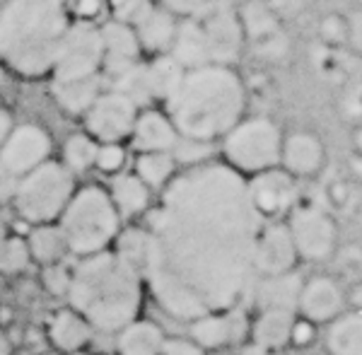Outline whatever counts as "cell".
<instances>
[{"label":"cell","mask_w":362,"mask_h":355,"mask_svg":"<svg viewBox=\"0 0 362 355\" xmlns=\"http://www.w3.org/2000/svg\"><path fill=\"white\" fill-rule=\"evenodd\" d=\"M261 225L247 179L225 162L174 174L145 230L143 281L157 305L181 322L235 310L256 273Z\"/></svg>","instance_id":"obj_1"},{"label":"cell","mask_w":362,"mask_h":355,"mask_svg":"<svg viewBox=\"0 0 362 355\" xmlns=\"http://www.w3.org/2000/svg\"><path fill=\"white\" fill-rule=\"evenodd\" d=\"M247 90L232 66L206 63L186 71L179 90L167 102V116L179 138L213 143L223 141L244 119Z\"/></svg>","instance_id":"obj_2"},{"label":"cell","mask_w":362,"mask_h":355,"mask_svg":"<svg viewBox=\"0 0 362 355\" xmlns=\"http://www.w3.org/2000/svg\"><path fill=\"white\" fill-rule=\"evenodd\" d=\"M68 298L92 329L121 331L140 312L143 278L116 252H99L70 271Z\"/></svg>","instance_id":"obj_3"},{"label":"cell","mask_w":362,"mask_h":355,"mask_svg":"<svg viewBox=\"0 0 362 355\" xmlns=\"http://www.w3.org/2000/svg\"><path fill=\"white\" fill-rule=\"evenodd\" d=\"M70 27L63 0H5L0 5V61L25 78L54 71Z\"/></svg>","instance_id":"obj_4"},{"label":"cell","mask_w":362,"mask_h":355,"mask_svg":"<svg viewBox=\"0 0 362 355\" xmlns=\"http://www.w3.org/2000/svg\"><path fill=\"white\" fill-rule=\"evenodd\" d=\"M58 228L68 244V252L85 256L107 252L119 237L121 215L112 203V196L99 186H85L75 191L66 211L58 218Z\"/></svg>","instance_id":"obj_5"},{"label":"cell","mask_w":362,"mask_h":355,"mask_svg":"<svg viewBox=\"0 0 362 355\" xmlns=\"http://www.w3.org/2000/svg\"><path fill=\"white\" fill-rule=\"evenodd\" d=\"M73 194V172H68L63 162L46 160L15 184L13 201L17 213L37 228V225H54V220L66 211Z\"/></svg>","instance_id":"obj_6"},{"label":"cell","mask_w":362,"mask_h":355,"mask_svg":"<svg viewBox=\"0 0 362 355\" xmlns=\"http://www.w3.org/2000/svg\"><path fill=\"white\" fill-rule=\"evenodd\" d=\"M283 131L268 116H244L223 136L225 165L244 179L280 167Z\"/></svg>","instance_id":"obj_7"},{"label":"cell","mask_w":362,"mask_h":355,"mask_svg":"<svg viewBox=\"0 0 362 355\" xmlns=\"http://www.w3.org/2000/svg\"><path fill=\"white\" fill-rule=\"evenodd\" d=\"M104 42L102 29L92 22H70L61 51L54 63V80H83L102 73Z\"/></svg>","instance_id":"obj_8"},{"label":"cell","mask_w":362,"mask_h":355,"mask_svg":"<svg viewBox=\"0 0 362 355\" xmlns=\"http://www.w3.org/2000/svg\"><path fill=\"white\" fill-rule=\"evenodd\" d=\"M295 242L297 256L305 261H326L338 247V225L326 208L314 203H297L285 220Z\"/></svg>","instance_id":"obj_9"},{"label":"cell","mask_w":362,"mask_h":355,"mask_svg":"<svg viewBox=\"0 0 362 355\" xmlns=\"http://www.w3.org/2000/svg\"><path fill=\"white\" fill-rule=\"evenodd\" d=\"M237 15L244 29V42L259 58L278 61L290 51V39L285 34L283 20L273 13L266 0H247L242 10H237Z\"/></svg>","instance_id":"obj_10"},{"label":"cell","mask_w":362,"mask_h":355,"mask_svg":"<svg viewBox=\"0 0 362 355\" xmlns=\"http://www.w3.org/2000/svg\"><path fill=\"white\" fill-rule=\"evenodd\" d=\"M138 112L140 109L121 92H102L85 114L87 136L97 143H121L133 133Z\"/></svg>","instance_id":"obj_11"},{"label":"cell","mask_w":362,"mask_h":355,"mask_svg":"<svg viewBox=\"0 0 362 355\" xmlns=\"http://www.w3.org/2000/svg\"><path fill=\"white\" fill-rule=\"evenodd\" d=\"M51 138L42 126L20 124L13 126L5 143L0 145V172L8 177H25L49 160Z\"/></svg>","instance_id":"obj_12"},{"label":"cell","mask_w":362,"mask_h":355,"mask_svg":"<svg viewBox=\"0 0 362 355\" xmlns=\"http://www.w3.org/2000/svg\"><path fill=\"white\" fill-rule=\"evenodd\" d=\"M196 17L201 20L203 37H206L208 61L218 66H232L244 49V29L237 10L225 8V5H218V8L206 5Z\"/></svg>","instance_id":"obj_13"},{"label":"cell","mask_w":362,"mask_h":355,"mask_svg":"<svg viewBox=\"0 0 362 355\" xmlns=\"http://www.w3.org/2000/svg\"><path fill=\"white\" fill-rule=\"evenodd\" d=\"M249 201L261 220H278L297 206V179L285 170H266L247 179Z\"/></svg>","instance_id":"obj_14"},{"label":"cell","mask_w":362,"mask_h":355,"mask_svg":"<svg viewBox=\"0 0 362 355\" xmlns=\"http://www.w3.org/2000/svg\"><path fill=\"white\" fill-rule=\"evenodd\" d=\"M297 261H300V256H297L288 225L283 220L261 225L254 249V271L261 273L264 278L285 276V273L295 271Z\"/></svg>","instance_id":"obj_15"},{"label":"cell","mask_w":362,"mask_h":355,"mask_svg":"<svg viewBox=\"0 0 362 355\" xmlns=\"http://www.w3.org/2000/svg\"><path fill=\"white\" fill-rule=\"evenodd\" d=\"M346 290L331 276H314L302 283L300 300H297V314L314 327L331 324L336 317L346 312Z\"/></svg>","instance_id":"obj_16"},{"label":"cell","mask_w":362,"mask_h":355,"mask_svg":"<svg viewBox=\"0 0 362 355\" xmlns=\"http://www.w3.org/2000/svg\"><path fill=\"white\" fill-rule=\"evenodd\" d=\"M326 165L324 141L314 131L297 128L283 136V150H280V170H285L293 179L317 177Z\"/></svg>","instance_id":"obj_17"},{"label":"cell","mask_w":362,"mask_h":355,"mask_svg":"<svg viewBox=\"0 0 362 355\" xmlns=\"http://www.w3.org/2000/svg\"><path fill=\"white\" fill-rule=\"evenodd\" d=\"M102 29V42H104V63L102 71L109 73L112 78H119L121 73L131 71L140 63V42L133 32L131 25L119 20H109Z\"/></svg>","instance_id":"obj_18"},{"label":"cell","mask_w":362,"mask_h":355,"mask_svg":"<svg viewBox=\"0 0 362 355\" xmlns=\"http://www.w3.org/2000/svg\"><path fill=\"white\" fill-rule=\"evenodd\" d=\"M131 141L138 153H172L179 141V133L167 114L143 109L138 112Z\"/></svg>","instance_id":"obj_19"},{"label":"cell","mask_w":362,"mask_h":355,"mask_svg":"<svg viewBox=\"0 0 362 355\" xmlns=\"http://www.w3.org/2000/svg\"><path fill=\"white\" fill-rule=\"evenodd\" d=\"M177 17L162 5H153L140 20L133 25L140 49L150 51V54H167L169 46L174 42V32H177Z\"/></svg>","instance_id":"obj_20"},{"label":"cell","mask_w":362,"mask_h":355,"mask_svg":"<svg viewBox=\"0 0 362 355\" xmlns=\"http://www.w3.org/2000/svg\"><path fill=\"white\" fill-rule=\"evenodd\" d=\"M167 54H172L186 71L206 66L208 61V46L206 37H203L201 20L194 17H181L177 22V32H174V42L169 46Z\"/></svg>","instance_id":"obj_21"},{"label":"cell","mask_w":362,"mask_h":355,"mask_svg":"<svg viewBox=\"0 0 362 355\" xmlns=\"http://www.w3.org/2000/svg\"><path fill=\"white\" fill-rule=\"evenodd\" d=\"M102 92V75L83 80H51V95H54L56 104L73 116H85Z\"/></svg>","instance_id":"obj_22"},{"label":"cell","mask_w":362,"mask_h":355,"mask_svg":"<svg viewBox=\"0 0 362 355\" xmlns=\"http://www.w3.org/2000/svg\"><path fill=\"white\" fill-rule=\"evenodd\" d=\"M297 312L290 310H261L251 324V343L264 346L268 351H280L290 343Z\"/></svg>","instance_id":"obj_23"},{"label":"cell","mask_w":362,"mask_h":355,"mask_svg":"<svg viewBox=\"0 0 362 355\" xmlns=\"http://www.w3.org/2000/svg\"><path fill=\"white\" fill-rule=\"evenodd\" d=\"M242 331V324L235 317V310L220 312V314H206V317L191 322V336L194 343L203 351L208 348H220L232 339H237V334Z\"/></svg>","instance_id":"obj_24"},{"label":"cell","mask_w":362,"mask_h":355,"mask_svg":"<svg viewBox=\"0 0 362 355\" xmlns=\"http://www.w3.org/2000/svg\"><path fill=\"white\" fill-rule=\"evenodd\" d=\"M302 278L297 273H285V276L264 278L256 290V302L261 310H290L297 312V300H300Z\"/></svg>","instance_id":"obj_25"},{"label":"cell","mask_w":362,"mask_h":355,"mask_svg":"<svg viewBox=\"0 0 362 355\" xmlns=\"http://www.w3.org/2000/svg\"><path fill=\"white\" fill-rule=\"evenodd\" d=\"M329 355H362V312L346 310L336 317L326 331Z\"/></svg>","instance_id":"obj_26"},{"label":"cell","mask_w":362,"mask_h":355,"mask_svg":"<svg viewBox=\"0 0 362 355\" xmlns=\"http://www.w3.org/2000/svg\"><path fill=\"white\" fill-rule=\"evenodd\" d=\"M145 71H148V83L150 92H153V100L169 102L174 97V92L179 90L181 80L186 75V68L174 58L172 54H157L150 58V63H145Z\"/></svg>","instance_id":"obj_27"},{"label":"cell","mask_w":362,"mask_h":355,"mask_svg":"<svg viewBox=\"0 0 362 355\" xmlns=\"http://www.w3.org/2000/svg\"><path fill=\"white\" fill-rule=\"evenodd\" d=\"M49 339L56 348L66 353H75L85 348L92 339V327L75 310H63L51 319Z\"/></svg>","instance_id":"obj_28"},{"label":"cell","mask_w":362,"mask_h":355,"mask_svg":"<svg viewBox=\"0 0 362 355\" xmlns=\"http://www.w3.org/2000/svg\"><path fill=\"white\" fill-rule=\"evenodd\" d=\"M112 203L116 206L119 215H126V218H133V215H140L148 208L150 203V189L145 186L136 174H116L112 179Z\"/></svg>","instance_id":"obj_29"},{"label":"cell","mask_w":362,"mask_h":355,"mask_svg":"<svg viewBox=\"0 0 362 355\" xmlns=\"http://www.w3.org/2000/svg\"><path fill=\"white\" fill-rule=\"evenodd\" d=\"M165 334L153 322H133L119 334L121 355H160Z\"/></svg>","instance_id":"obj_30"},{"label":"cell","mask_w":362,"mask_h":355,"mask_svg":"<svg viewBox=\"0 0 362 355\" xmlns=\"http://www.w3.org/2000/svg\"><path fill=\"white\" fill-rule=\"evenodd\" d=\"M29 254L44 266H56L68 254V244L63 240V232L58 225H37L29 232L27 240Z\"/></svg>","instance_id":"obj_31"},{"label":"cell","mask_w":362,"mask_h":355,"mask_svg":"<svg viewBox=\"0 0 362 355\" xmlns=\"http://www.w3.org/2000/svg\"><path fill=\"white\" fill-rule=\"evenodd\" d=\"M174 162L172 153H140L136 160V177L148 189H162L174 179Z\"/></svg>","instance_id":"obj_32"},{"label":"cell","mask_w":362,"mask_h":355,"mask_svg":"<svg viewBox=\"0 0 362 355\" xmlns=\"http://www.w3.org/2000/svg\"><path fill=\"white\" fill-rule=\"evenodd\" d=\"M99 143L87 133H75L63 145V165L68 172H87L95 167Z\"/></svg>","instance_id":"obj_33"},{"label":"cell","mask_w":362,"mask_h":355,"mask_svg":"<svg viewBox=\"0 0 362 355\" xmlns=\"http://www.w3.org/2000/svg\"><path fill=\"white\" fill-rule=\"evenodd\" d=\"M112 90L121 92L124 97H128L136 107H145L148 102H153V92H150L148 83V71H145V63H138L136 68L121 73L119 78H114Z\"/></svg>","instance_id":"obj_34"},{"label":"cell","mask_w":362,"mask_h":355,"mask_svg":"<svg viewBox=\"0 0 362 355\" xmlns=\"http://www.w3.org/2000/svg\"><path fill=\"white\" fill-rule=\"evenodd\" d=\"M116 254H119L133 271H138L140 278H143L145 256H148V235H145V230H140V228L126 230L124 235L119 237V249H116Z\"/></svg>","instance_id":"obj_35"},{"label":"cell","mask_w":362,"mask_h":355,"mask_svg":"<svg viewBox=\"0 0 362 355\" xmlns=\"http://www.w3.org/2000/svg\"><path fill=\"white\" fill-rule=\"evenodd\" d=\"M319 39L326 49H343L350 42V22L343 13H326L319 20Z\"/></svg>","instance_id":"obj_36"},{"label":"cell","mask_w":362,"mask_h":355,"mask_svg":"<svg viewBox=\"0 0 362 355\" xmlns=\"http://www.w3.org/2000/svg\"><path fill=\"white\" fill-rule=\"evenodd\" d=\"M32 261V254H29L27 240H20V237H8V242L0 249V271L3 273H20L25 271Z\"/></svg>","instance_id":"obj_37"},{"label":"cell","mask_w":362,"mask_h":355,"mask_svg":"<svg viewBox=\"0 0 362 355\" xmlns=\"http://www.w3.org/2000/svg\"><path fill=\"white\" fill-rule=\"evenodd\" d=\"M210 145L213 143L179 138L177 145H174V150H172V157H174V162H184L186 167L203 165V162H208V157H210Z\"/></svg>","instance_id":"obj_38"},{"label":"cell","mask_w":362,"mask_h":355,"mask_svg":"<svg viewBox=\"0 0 362 355\" xmlns=\"http://www.w3.org/2000/svg\"><path fill=\"white\" fill-rule=\"evenodd\" d=\"M126 165V150L121 143H99L95 167L107 174H119L121 167Z\"/></svg>","instance_id":"obj_39"},{"label":"cell","mask_w":362,"mask_h":355,"mask_svg":"<svg viewBox=\"0 0 362 355\" xmlns=\"http://www.w3.org/2000/svg\"><path fill=\"white\" fill-rule=\"evenodd\" d=\"M109 5H112L114 20L126 22V25L133 27L155 3L153 0H109Z\"/></svg>","instance_id":"obj_40"},{"label":"cell","mask_w":362,"mask_h":355,"mask_svg":"<svg viewBox=\"0 0 362 355\" xmlns=\"http://www.w3.org/2000/svg\"><path fill=\"white\" fill-rule=\"evenodd\" d=\"M326 201H329V206L336 208V211H341V213L348 211L355 201L353 186H350L346 179H336V182H331L326 186Z\"/></svg>","instance_id":"obj_41"},{"label":"cell","mask_w":362,"mask_h":355,"mask_svg":"<svg viewBox=\"0 0 362 355\" xmlns=\"http://www.w3.org/2000/svg\"><path fill=\"white\" fill-rule=\"evenodd\" d=\"M44 285L51 295H58V298H66L70 290V271L63 269L61 264L56 266H46L44 269Z\"/></svg>","instance_id":"obj_42"},{"label":"cell","mask_w":362,"mask_h":355,"mask_svg":"<svg viewBox=\"0 0 362 355\" xmlns=\"http://www.w3.org/2000/svg\"><path fill=\"white\" fill-rule=\"evenodd\" d=\"M160 5L165 10H169L174 17H194L201 13L203 8L208 5V0H160Z\"/></svg>","instance_id":"obj_43"},{"label":"cell","mask_w":362,"mask_h":355,"mask_svg":"<svg viewBox=\"0 0 362 355\" xmlns=\"http://www.w3.org/2000/svg\"><path fill=\"white\" fill-rule=\"evenodd\" d=\"M314 339H317V327L307 319H295V327H293V334H290V343L297 348H307L312 346Z\"/></svg>","instance_id":"obj_44"},{"label":"cell","mask_w":362,"mask_h":355,"mask_svg":"<svg viewBox=\"0 0 362 355\" xmlns=\"http://www.w3.org/2000/svg\"><path fill=\"white\" fill-rule=\"evenodd\" d=\"M160 355H206L203 348H198L194 341L186 339H165Z\"/></svg>","instance_id":"obj_45"},{"label":"cell","mask_w":362,"mask_h":355,"mask_svg":"<svg viewBox=\"0 0 362 355\" xmlns=\"http://www.w3.org/2000/svg\"><path fill=\"white\" fill-rule=\"evenodd\" d=\"M268 5L273 8V13H276L280 20H283L285 15H295L297 10L305 5V0H266Z\"/></svg>","instance_id":"obj_46"},{"label":"cell","mask_w":362,"mask_h":355,"mask_svg":"<svg viewBox=\"0 0 362 355\" xmlns=\"http://www.w3.org/2000/svg\"><path fill=\"white\" fill-rule=\"evenodd\" d=\"M348 22H350V42L355 49L362 51V10L360 13H353L348 15Z\"/></svg>","instance_id":"obj_47"},{"label":"cell","mask_w":362,"mask_h":355,"mask_svg":"<svg viewBox=\"0 0 362 355\" xmlns=\"http://www.w3.org/2000/svg\"><path fill=\"white\" fill-rule=\"evenodd\" d=\"M102 8V0H80L78 8H75V13H78V17L83 22H90L87 17L97 15V10Z\"/></svg>","instance_id":"obj_48"},{"label":"cell","mask_w":362,"mask_h":355,"mask_svg":"<svg viewBox=\"0 0 362 355\" xmlns=\"http://www.w3.org/2000/svg\"><path fill=\"white\" fill-rule=\"evenodd\" d=\"M346 302L350 305V310L362 312V281L355 283L353 288L348 290V293H346Z\"/></svg>","instance_id":"obj_49"},{"label":"cell","mask_w":362,"mask_h":355,"mask_svg":"<svg viewBox=\"0 0 362 355\" xmlns=\"http://www.w3.org/2000/svg\"><path fill=\"white\" fill-rule=\"evenodd\" d=\"M10 131H13V116H10L8 109L0 104V145L5 143V138H8Z\"/></svg>","instance_id":"obj_50"},{"label":"cell","mask_w":362,"mask_h":355,"mask_svg":"<svg viewBox=\"0 0 362 355\" xmlns=\"http://www.w3.org/2000/svg\"><path fill=\"white\" fill-rule=\"evenodd\" d=\"M239 355H278L276 351H268V348L264 346H256V343H247V346H242V351H239Z\"/></svg>","instance_id":"obj_51"},{"label":"cell","mask_w":362,"mask_h":355,"mask_svg":"<svg viewBox=\"0 0 362 355\" xmlns=\"http://www.w3.org/2000/svg\"><path fill=\"white\" fill-rule=\"evenodd\" d=\"M353 150H355V155L362 160V121H358V124L353 126Z\"/></svg>","instance_id":"obj_52"},{"label":"cell","mask_w":362,"mask_h":355,"mask_svg":"<svg viewBox=\"0 0 362 355\" xmlns=\"http://www.w3.org/2000/svg\"><path fill=\"white\" fill-rule=\"evenodd\" d=\"M0 355H10V343L3 334H0Z\"/></svg>","instance_id":"obj_53"},{"label":"cell","mask_w":362,"mask_h":355,"mask_svg":"<svg viewBox=\"0 0 362 355\" xmlns=\"http://www.w3.org/2000/svg\"><path fill=\"white\" fill-rule=\"evenodd\" d=\"M5 242H8V228H5V225L0 223V249H3Z\"/></svg>","instance_id":"obj_54"},{"label":"cell","mask_w":362,"mask_h":355,"mask_svg":"<svg viewBox=\"0 0 362 355\" xmlns=\"http://www.w3.org/2000/svg\"><path fill=\"white\" fill-rule=\"evenodd\" d=\"M0 87H3V68H0Z\"/></svg>","instance_id":"obj_55"},{"label":"cell","mask_w":362,"mask_h":355,"mask_svg":"<svg viewBox=\"0 0 362 355\" xmlns=\"http://www.w3.org/2000/svg\"><path fill=\"white\" fill-rule=\"evenodd\" d=\"M326 355H329V353H326Z\"/></svg>","instance_id":"obj_56"}]
</instances>
